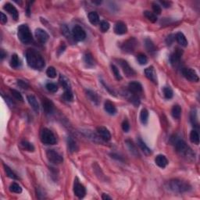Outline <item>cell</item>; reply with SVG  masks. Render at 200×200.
<instances>
[{"mask_svg":"<svg viewBox=\"0 0 200 200\" xmlns=\"http://www.w3.org/2000/svg\"><path fill=\"white\" fill-rule=\"evenodd\" d=\"M27 63L30 67L35 70H41L45 67V60L41 54L33 48H29L26 52Z\"/></svg>","mask_w":200,"mask_h":200,"instance_id":"obj_1","label":"cell"},{"mask_svg":"<svg viewBox=\"0 0 200 200\" xmlns=\"http://www.w3.org/2000/svg\"><path fill=\"white\" fill-rule=\"evenodd\" d=\"M167 188L173 192L184 193L191 190V185L188 182L182 180L173 179L167 183Z\"/></svg>","mask_w":200,"mask_h":200,"instance_id":"obj_2","label":"cell"},{"mask_svg":"<svg viewBox=\"0 0 200 200\" xmlns=\"http://www.w3.org/2000/svg\"><path fill=\"white\" fill-rule=\"evenodd\" d=\"M17 36L24 44H29L33 41V36L29 28L26 24H22L18 28Z\"/></svg>","mask_w":200,"mask_h":200,"instance_id":"obj_3","label":"cell"},{"mask_svg":"<svg viewBox=\"0 0 200 200\" xmlns=\"http://www.w3.org/2000/svg\"><path fill=\"white\" fill-rule=\"evenodd\" d=\"M41 142L45 145H54L56 143V138L53 133L48 128H44L41 133Z\"/></svg>","mask_w":200,"mask_h":200,"instance_id":"obj_4","label":"cell"},{"mask_svg":"<svg viewBox=\"0 0 200 200\" xmlns=\"http://www.w3.org/2000/svg\"><path fill=\"white\" fill-rule=\"evenodd\" d=\"M175 147L176 149L178 151V152H179L181 155L184 156H192L193 154L191 152V148L187 145L186 142L183 140H177L175 141Z\"/></svg>","mask_w":200,"mask_h":200,"instance_id":"obj_5","label":"cell"},{"mask_svg":"<svg viewBox=\"0 0 200 200\" xmlns=\"http://www.w3.org/2000/svg\"><path fill=\"white\" fill-rule=\"evenodd\" d=\"M46 156L48 161L54 164H60L63 161L62 156L53 149H48L46 152Z\"/></svg>","mask_w":200,"mask_h":200,"instance_id":"obj_6","label":"cell"},{"mask_svg":"<svg viewBox=\"0 0 200 200\" xmlns=\"http://www.w3.org/2000/svg\"><path fill=\"white\" fill-rule=\"evenodd\" d=\"M72 34L74 39L78 41H84L85 39V38H86V33H85V31H84V29L81 26H78V25H77V26H75L73 28Z\"/></svg>","mask_w":200,"mask_h":200,"instance_id":"obj_7","label":"cell"},{"mask_svg":"<svg viewBox=\"0 0 200 200\" xmlns=\"http://www.w3.org/2000/svg\"><path fill=\"white\" fill-rule=\"evenodd\" d=\"M182 74L184 75V77L190 81L198 82V80H199L196 72L194 70L191 69V68H184L182 70Z\"/></svg>","mask_w":200,"mask_h":200,"instance_id":"obj_8","label":"cell"},{"mask_svg":"<svg viewBox=\"0 0 200 200\" xmlns=\"http://www.w3.org/2000/svg\"><path fill=\"white\" fill-rule=\"evenodd\" d=\"M74 192L77 197L79 198H82L85 197V194H86V189H85V186L81 185V183L78 181V179L74 181Z\"/></svg>","mask_w":200,"mask_h":200,"instance_id":"obj_9","label":"cell"},{"mask_svg":"<svg viewBox=\"0 0 200 200\" xmlns=\"http://www.w3.org/2000/svg\"><path fill=\"white\" fill-rule=\"evenodd\" d=\"M137 45V41L135 39V38H131V39L128 40L123 44L122 50L125 52H134L135 47H136Z\"/></svg>","mask_w":200,"mask_h":200,"instance_id":"obj_10","label":"cell"},{"mask_svg":"<svg viewBox=\"0 0 200 200\" xmlns=\"http://www.w3.org/2000/svg\"><path fill=\"white\" fill-rule=\"evenodd\" d=\"M118 62H119L120 65L121 66V67L123 68V71H124V74H126L127 76L131 77L135 75V71L130 67V65L128 63L127 61L124 60H119Z\"/></svg>","mask_w":200,"mask_h":200,"instance_id":"obj_11","label":"cell"},{"mask_svg":"<svg viewBox=\"0 0 200 200\" xmlns=\"http://www.w3.org/2000/svg\"><path fill=\"white\" fill-rule=\"evenodd\" d=\"M35 37H36V38L38 40L39 42L44 44L48 40L49 35H48V34L45 30L41 29V28H38V29H36V31H35Z\"/></svg>","mask_w":200,"mask_h":200,"instance_id":"obj_12","label":"cell"},{"mask_svg":"<svg viewBox=\"0 0 200 200\" xmlns=\"http://www.w3.org/2000/svg\"><path fill=\"white\" fill-rule=\"evenodd\" d=\"M97 132L99 136L103 139L104 141H110L111 139V134L109 130L106 128L105 127H98L97 128Z\"/></svg>","mask_w":200,"mask_h":200,"instance_id":"obj_13","label":"cell"},{"mask_svg":"<svg viewBox=\"0 0 200 200\" xmlns=\"http://www.w3.org/2000/svg\"><path fill=\"white\" fill-rule=\"evenodd\" d=\"M4 10L6 11L7 13H9L11 16L13 17L14 20H17L18 17H19V13H18L17 10L16 9V7L13 5H12L11 3H6L4 5Z\"/></svg>","mask_w":200,"mask_h":200,"instance_id":"obj_14","label":"cell"},{"mask_svg":"<svg viewBox=\"0 0 200 200\" xmlns=\"http://www.w3.org/2000/svg\"><path fill=\"white\" fill-rule=\"evenodd\" d=\"M145 74L148 79H149L150 81H152L155 84H157L156 74L155 70H154V68L152 67H149L146 68L145 70Z\"/></svg>","mask_w":200,"mask_h":200,"instance_id":"obj_15","label":"cell"},{"mask_svg":"<svg viewBox=\"0 0 200 200\" xmlns=\"http://www.w3.org/2000/svg\"><path fill=\"white\" fill-rule=\"evenodd\" d=\"M128 31V28H127L126 24H124L122 21H120V22H117L115 24V27H114V32L117 34V35H124L125 33H127Z\"/></svg>","mask_w":200,"mask_h":200,"instance_id":"obj_16","label":"cell"},{"mask_svg":"<svg viewBox=\"0 0 200 200\" xmlns=\"http://www.w3.org/2000/svg\"><path fill=\"white\" fill-rule=\"evenodd\" d=\"M27 99H28V102H29L30 106H31L33 110L35 111L36 113H38V112H39V105H38V102L37 101L36 98L33 95H30L27 96Z\"/></svg>","mask_w":200,"mask_h":200,"instance_id":"obj_17","label":"cell"},{"mask_svg":"<svg viewBox=\"0 0 200 200\" xmlns=\"http://www.w3.org/2000/svg\"><path fill=\"white\" fill-rule=\"evenodd\" d=\"M128 88H129V91L132 93H139L142 91V86L138 81L130 82L128 85Z\"/></svg>","mask_w":200,"mask_h":200,"instance_id":"obj_18","label":"cell"},{"mask_svg":"<svg viewBox=\"0 0 200 200\" xmlns=\"http://www.w3.org/2000/svg\"><path fill=\"white\" fill-rule=\"evenodd\" d=\"M155 163L158 167L161 168H164L168 164L167 159L163 155H158L155 158Z\"/></svg>","mask_w":200,"mask_h":200,"instance_id":"obj_19","label":"cell"},{"mask_svg":"<svg viewBox=\"0 0 200 200\" xmlns=\"http://www.w3.org/2000/svg\"><path fill=\"white\" fill-rule=\"evenodd\" d=\"M182 52L180 51V49H177L172 55L171 56V63L173 66H177L179 63L180 60H181V56Z\"/></svg>","mask_w":200,"mask_h":200,"instance_id":"obj_20","label":"cell"},{"mask_svg":"<svg viewBox=\"0 0 200 200\" xmlns=\"http://www.w3.org/2000/svg\"><path fill=\"white\" fill-rule=\"evenodd\" d=\"M42 106H43V109L46 112V113H52V111H53V104H52V102L50 100L47 99V98L43 99Z\"/></svg>","mask_w":200,"mask_h":200,"instance_id":"obj_21","label":"cell"},{"mask_svg":"<svg viewBox=\"0 0 200 200\" xmlns=\"http://www.w3.org/2000/svg\"><path fill=\"white\" fill-rule=\"evenodd\" d=\"M104 109L110 115H114L117 113V109H116L115 106L113 104V102H111L110 101H108V100L104 104Z\"/></svg>","mask_w":200,"mask_h":200,"instance_id":"obj_22","label":"cell"},{"mask_svg":"<svg viewBox=\"0 0 200 200\" xmlns=\"http://www.w3.org/2000/svg\"><path fill=\"white\" fill-rule=\"evenodd\" d=\"M137 141H138V146L140 147V148L142 150V152H143L145 155L148 156L152 153V151H151V149H150V148L147 146L146 144H145V142H144V141L141 139V138H138V139H137Z\"/></svg>","mask_w":200,"mask_h":200,"instance_id":"obj_23","label":"cell"},{"mask_svg":"<svg viewBox=\"0 0 200 200\" xmlns=\"http://www.w3.org/2000/svg\"><path fill=\"white\" fill-rule=\"evenodd\" d=\"M175 38H176L177 41L178 42V44L181 45V46L186 47L188 45V41H187L186 38L184 35V34L181 32H178L175 35Z\"/></svg>","mask_w":200,"mask_h":200,"instance_id":"obj_24","label":"cell"},{"mask_svg":"<svg viewBox=\"0 0 200 200\" xmlns=\"http://www.w3.org/2000/svg\"><path fill=\"white\" fill-rule=\"evenodd\" d=\"M125 143H126L128 149L130 150V152H131L133 155L136 156H139V152H138V148H136V146L135 145V144L133 143L132 141L128 139L125 141Z\"/></svg>","mask_w":200,"mask_h":200,"instance_id":"obj_25","label":"cell"},{"mask_svg":"<svg viewBox=\"0 0 200 200\" xmlns=\"http://www.w3.org/2000/svg\"><path fill=\"white\" fill-rule=\"evenodd\" d=\"M86 93L88 98L91 100V102H93L94 104H95V105H98V103H99V98H98V96L95 92H94L93 91H91V90H87Z\"/></svg>","mask_w":200,"mask_h":200,"instance_id":"obj_26","label":"cell"},{"mask_svg":"<svg viewBox=\"0 0 200 200\" xmlns=\"http://www.w3.org/2000/svg\"><path fill=\"white\" fill-rule=\"evenodd\" d=\"M67 147H68V149H69L70 152H72V153L73 152H77L78 149V145H77V143L75 142V141H74L72 138H67Z\"/></svg>","mask_w":200,"mask_h":200,"instance_id":"obj_27","label":"cell"},{"mask_svg":"<svg viewBox=\"0 0 200 200\" xmlns=\"http://www.w3.org/2000/svg\"><path fill=\"white\" fill-rule=\"evenodd\" d=\"M88 20L93 25H96L99 22V17L96 12H90L88 13Z\"/></svg>","mask_w":200,"mask_h":200,"instance_id":"obj_28","label":"cell"},{"mask_svg":"<svg viewBox=\"0 0 200 200\" xmlns=\"http://www.w3.org/2000/svg\"><path fill=\"white\" fill-rule=\"evenodd\" d=\"M84 61H85V64L88 67H93L95 65V61L93 60V57H92V56L89 52H87V53L85 54V56H84Z\"/></svg>","mask_w":200,"mask_h":200,"instance_id":"obj_29","label":"cell"},{"mask_svg":"<svg viewBox=\"0 0 200 200\" xmlns=\"http://www.w3.org/2000/svg\"><path fill=\"white\" fill-rule=\"evenodd\" d=\"M21 60L19 59V57L17 54H13L11 57V61H10V66L13 68H17L21 66Z\"/></svg>","mask_w":200,"mask_h":200,"instance_id":"obj_30","label":"cell"},{"mask_svg":"<svg viewBox=\"0 0 200 200\" xmlns=\"http://www.w3.org/2000/svg\"><path fill=\"white\" fill-rule=\"evenodd\" d=\"M171 113H172V116L174 117V118H175V119H179L181 115V106L178 105L174 106L172 108V110H171Z\"/></svg>","mask_w":200,"mask_h":200,"instance_id":"obj_31","label":"cell"},{"mask_svg":"<svg viewBox=\"0 0 200 200\" xmlns=\"http://www.w3.org/2000/svg\"><path fill=\"white\" fill-rule=\"evenodd\" d=\"M145 46L149 52H155L156 49L151 39H149V38H146L145 40Z\"/></svg>","mask_w":200,"mask_h":200,"instance_id":"obj_32","label":"cell"},{"mask_svg":"<svg viewBox=\"0 0 200 200\" xmlns=\"http://www.w3.org/2000/svg\"><path fill=\"white\" fill-rule=\"evenodd\" d=\"M190 141L195 145H198L199 143V135H198V133L195 130L191 131L190 133Z\"/></svg>","mask_w":200,"mask_h":200,"instance_id":"obj_33","label":"cell"},{"mask_svg":"<svg viewBox=\"0 0 200 200\" xmlns=\"http://www.w3.org/2000/svg\"><path fill=\"white\" fill-rule=\"evenodd\" d=\"M190 118H191V124H192L194 127H195V128H198V117H197V113L195 110H192V111L191 112Z\"/></svg>","mask_w":200,"mask_h":200,"instance_id":"obj_34","label":"cell"},{"mask_svg":"<svg viewBox=\"0 0 200 200\" xmlns=\"http://www.w3.org/2000/svg\"><path fill=\"white\" fill-rule=\"evenodd\" d=\"M148 112L146 109L141 110V113H140V121L143 124H146L148 122Z\"/></svg>","mask_w":200,"mask_h":200,"instance_id":"obj_35","label":"cell"},{"mask_svg":"<svg viewBox=\"0 0 200 200\" xmlns=\"http://www.w3.org/2000/svg\"><path fill=\"white\" fill-rule=\"evenodd\" d=\"M21 145L24 149L27 150V151H29V152H34V150H35V147H34V145H33L31 143H30V142H28V141H21Z\"/></svg>","mask_w":200,"mask_h":200,"instance_id":"obj_36","label":"cell"},{"mask_svg":"<svg viewBox=\"0 0 200 200\" xmlns=\"http://www.w3.org/2000/svg\"><path fill=\"white\" fill-rule=\"evenodd\" d=\"M63 98L67 101V102H71L74 99V95H73L72 91H71V88H68V89H65V91L63 93Z\"/></svg>","mask_w":200,"mask_h":200,"instance_id":"obj_37","label":"cell"},{"mask_svg":"<svg viewBox=\"0 0 200 200\" xmlns=\"http://www.w3.org/2000/svg\"><path fill=\"white\" fill-rule=\"evenodd\" d=\"M144 15H145V17L147 18V19L148 20V21H150V22L152 23H155L157 21V17L155 15V14L153 13H151L150 11H145L144 12Z\"/></svg>","mask_w":200,"mask_h":200,"instance_id":"obj_38","label":"cell"},{"mask_svg":"<svg viewBox=\"0 0 200 200\" xmlns=\"http://www.w3.org/2000/svg\"><path fill=\"white\" fill-rule=\"evenodd\" d=\"M163 94H164V96H165V98H168V99H170V98H172L173 95H174V93H173V90L171 89L170 87H164L163 89Z\"/></svg>","mask_w":200,"mask_h":200,"instance_id":"obj_39","label":"cell"},{"mask_svg":"<svg viewBox=\"0 0 200 200\" xmlns=\"http://www.w3.org/2000/svg\"><path fill=\"white\" fill-rule=\"evenodd\" d=\"M10 190L13 192H15V193H21L22 192V188L17 183H13L11 184L10 187Z\"/></svg>","mask_w":200,"mask_h":200,"instance_id":"obj_40","label":"cell"},{"mask_svg":"<svg viewBox=\"0 0 200 200\" xmlns=\"http://www.w3.org/2000/svg\"><path fill=\"white\" fill-rule=\"evenodd\" d=\"M111 69H112L113 74V75H114V77L116 78V79L118 80V81H121V80L122 79V77H121V74H120V71H119V70H118V68L115 65L112 64V65H111Z\"/></svg>","mask_w":200,"mask_h":200,"instance_id":"obj_41","label":"cell"},{"mask_svg":"<svg viewBox=\"0 0 200 200\" xmlns=\"http://www.w3.org/2000/svg\"><path fill=\"white\" fill-rule=\"evenodd\" d=\"M4 167H5V171H6V172L7 176L9 177V178H12V179H18V178L17 177V175H16V174L13 172L12 170H11L10 168L8 167V166L4 165Z\"/></svg>","mask_w":200,"mask_h":200,"instance_id":"obj_42","label":"cell"},{"mask_svg":"<svg viewBox=\"0 0 200 200\" xmlns=\"http://www.w3.org/2000/svg\"><path fill=\"white\" fill-rule=\"evenodd\" d=\"M137 60H138V63H139L141 65H145V64L147 63L148 62V59L147 57L145 56V55L142 53H140L137 56Z\"/></svg>","mask_w":200,"mask_h":200,"instance_id":"obj_43","label":"cell"},{"mask_svg":"<svg viewBox=\"0 0 200 200\" xmlns=\"http://www.w3.org/2000/svg\"><path fill=\"white\" fill-rule=\"evenodd\" d=\"M47 76L50 78H54L56 77V71L55 68L52 67H49L46 71Z\"/></svg>","mask_w":200,"mask_h":200,"instance_id":"obj_44","label":"cell"},{"mask_svg":"<svg viewBox=\"0 0 200 200\" xmlns=\"http://www.w3.org/2000/svg\"><path fill=\"white\" fill-rule=\"evenodd\" d=\"M46 88L50 92H56L58 91V87L54 83H48L46 85Z\"/></svg>","mask_w":200,"mask_h":200,"instance_id":"obj_45","label":"cell"},{"mask_svg":"<svg viewBox=\"0 0 200 200\" xmlns=\"http://www.w3.org/2000/svg\"><path fill=\"white\" fill-rule=\"evenodd\" d=\"M60 85H62L63 87L64 90L68 89V88H70L69 82H68L67 80L64 77L60 76Z\"/></svg>","mask_w":200,"mask_h":200,"instance_id":"obj_46","label":"cell"},{"mask_svg":"<svg viewBox=\"0 0 200 200\" xmlns=\"http://www.w3.org/2000/svg\"><path fill=\"white\" fill-rule=\"evenodd\" d=\"M10 91H11V93H12L13 96L16 99L19 100V101H21V102H22L23 100H24L22 95H21V94L18 91H17V90H15V89H11Z\"/></svg>","mask_w":200,"mask_h":200,"instance_id":"obj_47","label":"cell"},{"mask_svg":"<svg viewBox=\"0 0 200 200\" xmlns=\"http://www.w3.org/2000/svg\"><path fill=\"white\" fill-rule=\"evenodd\" d=\"M100 28H101L102 32H106L110 28L109 22H107L106 21H101V23H100Z\"/></svg>","mask_w":200,"mask_h":200,"instance_id":"obj_48","label":"cell"},{"mask_svg":"<svg viewBox=\"0 0 200 200\" xmlns=\"http://www.w3.org/2000/svg\"><path fill=\"white\" fill-rule=\"evenodd\" d=\"M122 129L124 132H128L130 129V124L128 120H124L122 123Z\"/></svg>","mask_w":200,"mask_h":200,"instance_id":"obj_49","label":"cell"},{"mask_svg":"<svg viewBox=\"0 0 200 200\" xmlns=\"http://www.w3.org/2000/svg\"><path fill=\"white\" fill-rule=\"evenodd\" d=\"M152 10H153V11L155 13H156V14L161 13V7L158 4L153 2V3L152 4Z\"/></svg>","mask_w":200,"mask_h":200,"instance_id":"obj_50","label":"cell"},{"mask_svg":"<svg viewBox=\"0 0 200 200\" xmlns=\"http://www.w3.org/2000/svg\"><path fill=\"white\" fill-rule=\"evenodd\" d=\"M0 22L2 24H6L7 22V17L2 12L0 13Z\"/></svg>","mask_w":200,"mask_h":200,"instance_id":"obj_51","label":"cell"},{"mask_svg":"<svg viewBox=\"0 0 200 200\" xmlns=\"http://www.w3.org/2000/svg\"><path fill=\"white\" fill-rule=\"evenodd\" d=\"M17 83H18V85H19L22 88H28V85L27 84L26 82H25V81H21V80H18Z\"/></svg>","mask_w":200,"mask_h":200,"instance_id":"obj_52","label":"cell"},{"mask_svg":"<svg viewBox=\"0 0 200 200\" xmlns=\"http://www.w3.org/2000/svg\"><path fill=\"white\" fill-rule=\"evenodd\" d=\"M160 3L162 5H163V6L165 8H168V7H170V5H171V3L169 2H165V1H160Z\"/></svg>","mask_w":200,"mask_h":200,"instance_id":"obj_53","label":"cell"},{"mask_svg":"<svg viewBox=\"0 0 200 200\" xmlns=\"http://www.w3.org/2000/svg\"><path fill=\"white\" fill-rule=\"evenodd\" d=\"M102 198L103 200H106V199H109L110 200L111 199V197H110L109 195H107L106 194H102Z\"/></svg>","mask_w":200,"mask_h":200,"instance_id":"obj_54","label":"cell"},{"mask_svg":"<svg viewBox=\"0 0 200 200\" xmlns=\"http://www.w3.org/2000/svg\"><path fill=\"white\" fill-rule=\"evenodd\" d=\"M0 52H1V55H0V56H1V60H3L4 57L6 56V53H5V52H4L3 49H1Z\"/></svg>","mask_w":200,"mask_h":200,"instance_id":"obj_55","label":"cell"}]
</instances>
